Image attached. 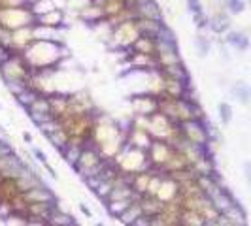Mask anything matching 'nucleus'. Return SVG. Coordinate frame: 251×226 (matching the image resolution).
Wrapping results in <instances>:
<instances>
[{"mask_svg": "<svg viewBox=\"0 0 251 226\" xmlns=\"http://www.w3.org/2000/svg\"><path fill=\"white\" fill-rule=\"evenodd\" d=\"M64 56L66 49L63 42H47V40H36L23 53V58L32 72L57 70L61 68Z\"/></svg>", "mask_w": 251, "mask_h": 226, "instance_id": "nucleus-1", "label": "nucleus"}, {"mask_svg": "<svg viewBox=\"0 0 251 226\" xmlns=\"http://www.w3.org/2000/svg\"><path fill=\"white\" fill-rule=\"evenodd\" d=\"M110 162H112V160L104 158L102 153L97 149V145H95L93 141H89V143L84 147V153L80 156V162L76 164L74 171H76L84 181H87V179L98 175V173L106 168Z\"/></svg>", "mask_w": 251, "mask_h": 226, "instance_id": "nucleus-2", "label": "nucleus"}, {"mask_svg": "<svg viewBox=\"0 0 251 226\" xmlns=\"http://www.w3.org/2000/svg\"><path fill=\"white\" fill-rule=\"evenodd\" d=\"M32 25H34V15L28 10V6L0 10V27L10 30V32L25 27H32Z\"/></svg>", "mask_w": 251, "mask_h": 226, "instance_id": "nucleus-3", "label": "nucleus"}, {"mask_svg": "<svg viewBox=\"0 0 251 226\" xmlns=\"http://www.w3.org/2000/svg\"><path fill=\"white\" fill-rule=\"evenodd\" d=\"M180 132H182V138L189 143H195V145H202L206 147L208 145V119H198V121H187L180 125Z\"/></svg>", "mask_w": 251, "mask_h": 226, "instance_id": "nucleus-4", "label": "nucleus"}, {"mask_svg": "<svg viewBox=\"0 0 251 226\" xmlns=\"http://www.w3.org/2000/svg\"><path fill=\"white\" fill-rule=\"evenodd\" d=\"M30 168L23 160V156H19L17 153L0 158V179H19Z\"/></svg>", "mask_w": 251, "mask_h": 226, "instance_id": "nucleus-5", "label": "nucleus"}, {"mask_svg": "<svg viewBox=\"0 0 251 226\" xmlns=\"http://www.w3.org/2000/svg\"><path fill=\"white\" fill-rule=\"evenodd\" d=\"M130 104H132L134 117H151L159 112V98L153 94H147V93L130 96Z\"/></svg>", "mask_w": 251, "mask_h": 226, "instance_id": "nucleus-6", "label": "nucleus"}, {"mask_svg": "<svg viewBox=\"0 0 251 226\" xmlns=\"http://www.w3.org/2000/svg\"><path fill=\"white\" fill-rule=\"evenodd\" d=\"M134 19H149V21H165L163 15V8L155 2V0H147V2H140L130 6Z\"/></svg>", "mask_w": 251, "mask_h": 226, "instance_id": "nucleus-7", "label": "nucleus"}, {"mask_svg": "<svg viewBox=\"0 0 251 226\" xmlns=\"http://www.w3.org/2000/svg\"><path fill=\"white\" fill-rule=\"evenodd\" d=\"M208 200L211 202V206L221 213V215H223L225 211H229L234 204H238V200L234 198V194H232L225 185L217 187V188H215V190L208 196Z\"/></svg>", "mask_w": 251, "mask_h": 226, "instance_id": "nucleus-8", "label": "nucleus"}, {"mask_svg": "<svg viewBox=\"0 0 251 226\" xmlns=\"http://www.w3.org/2000/svg\"><path fill=\"white\" fill-rule=\"evenodd\" d=\"M157 74L161 75V77H165V79H172V81H180L183 85H189L191 87V74L189 70L185 68V64L182 62H178V64H168V66H161Z\"/></svg>", "mask_w": 251, "mask_h": 226, "instance_id": "nucleus-9", "label": "nucleus"}, {"mask_svg": "<svg viewBox=\"0 0 251 226\" xmlns=\"http://www.w3.org/2000/svg\"><path fill=\"white\" fill-rule=\"evenodd\" d=\"M34 25L43 28H53V30L68 28V25H66V12L64 10H53L49 14L34 17Z\"/></svg>", "mask_w": 251, "mask_h": 226, "instance_id": "nucleus-10", "label": "nucleus"}, {"mask_svg": "<svg viewBox=\"0 0 251 226\" xmlns=\"http://www.w3.org/2000/svg\"><path fill=\"white\" fill-rule=\"evenodd\" d=\"M23 198L27 200V204H57L59 202V198L53 192V188L47 183L40 185V187H36V188L25 192Z\"/></svg>", "mask_w": 251, "mask_h": 226, "instance_id": "nucleus-11", "label": "nucleus"}, {"mask_svg": "<svg viewBox=\"0 0 251 226\" xmlns=\"http://www.w3.org/2000/svg\"><path fill=\"white\" fill-rule=\"evenodd\" d=\"M136 28H138L140 36H147V38H153L157 40L163 32V28L167 27L165 21H149V19H134Z\"/></svg>", "mask_w": 251, "mask_h": 226, "instance_id": "nucleus-12", "label": "nucleus"}, {"mask_svg": "<svg viewBox=\"0 0 251 226\" xmlns=\"http://www.w3.org/2000/svg\"><path fill=\"white\" fill-rule=\"evenodd\" d=\"M209 30L213 34H227L230 30V17L227 10H217L213 15H209Z\"/></svg>", "mask_w": 251, "mask_h": 226, "instance_id": "nucleus-13", "label": "nucleus"}, {"mask_svg": "<svg viewBox=\"0 0 251 226\" xmlns=\"http://www.w3.org/2000/svg\"><path fill=\"white\" fill-rule=\"evenodd\" d=\"M225 42L229 43L232 49L240 51V53L248 51V49H250V45H251L248 34H246V32H242V30H229V32L225 34Z\"/></svg>", "mask_w": 251, "mask_h": 226, "instance_id": "nucleus-14", "label": "nucleus"}, {"mask_svg": "<svg viewBox=\"0 0 251 226\" xmlns=\"http://www.w3.org/2000/svg\"><path fill=\"white\" fill-rule=\"evenodd\" d=\"M140 206H142V211L146 217H159L165 211V204L157 198H149V196H142L140 198Z\"/></svg>", "mask_w": 251, "mask_h": 226, "instance_id": "nucleus-15", "label": "nucleus"}, {"mask_svg": "<svg viewBox=\"0 0 251 226\" xmlns=\"http://www.w3.org/2000/svg\"><path fill=\"white\" fill-rule=\"evenodd\" d=\"M130 53H140V55H155L157 56V40L147 38V36H140L136 42L132 43Z\"/></svg>", "mask_w": 251, "mask_h": 226, "instance_id": "nucleus-16", "label": "nucleus"}, {"mask_svg": "<svg viewBox=\"0 0 251 226\" xmlns=\"http://www.w3.org/2000/svg\"><path fill=\"white\" fill-rule=\"evenodd\" d=\"M223 217L232 226H248V213H246V209L242 207V204H240V202L234 204L229 211H225Z\"/></svg>", "mask_w": 251, "mask_h": 226, "instance_id": "nucleus-17", "label": "nucleus"}, {"mask_svg": "<svg viewBox=\"0 0 251 226\" xmlns=\"http://www.w3.org/2000/svg\"><path fill=\"white\" fill-rule=\"evenodd\" d=\"M230 94L236 98V102H240L242 106H250L251 104V87L244 81H236L230 87Z\"/></svg>", "mask_w": 251, "mask_h": 226, "instance_id": "nucleus-18", "label": "nucleus"}, {"mask_svg": "<svg viewBox=\"0 0 251 226\" xmlns=\"http://www.w3.org/2000/svg\"><path fill=\"white\" fill-rule=\"evenodd\" d=\"M84 153V147L82 145H74V143H68L63 151H61V156H63V160L68 164L70 168L74 170L76 168V164L80 162V156Z\"/></svg>", "mask_w": 251, "mask_h": 226, "instance_id": "nucleus-19", "label": "nucleus"}, {"mask_svg": "<svg viewBox=\"0 0 251 226\" xmlns=\"http://www.w3.org/2000/svg\"><path fill=\"white\" fill-rule=\"evenodd\" d=\"M138 200V198H136ZM134 204V200H117V202H106L104 204V209L106 213L112 217V219H119L123 213Z\"/></svg>", "mask_w": 251, "mask_h": 226, "instance_id": "nucleus-20", "label": "nucleus"}, {"mask_svg": "<svg viewBox=\"0 0 251 226\" xmlns=\"http://www.w3.org/2000/svg\"><path fill=\"white\" fill-rule=\"evenodd\" d=\"M142 215H144V211H142V206H140V198H138V200H134V204H132L117 221L123 226H134V223L138 221Z\"/></svg>", "mask_w": 251, "mask_h": 226, "instance_id": "nucleus-21", "label": "nucleus"}, {"mask_svg": "<svg viewBox=\"0 0 251 226\" xmlns=\"http://www.w3.org/2000/svg\"><path fill=\"white\" fill-rule=\"evenodd\" d=\"M74 223H78V221H76L68 211L57 207L55 211L51 213V217L45 221V226H70V225H74Z\"/></svg>", "mask_w": 251, "mask_h": 226, "instance_id": "nucleus-22", "label": "nucleus"}, {"mask_svg": "<svg viewBox=\"0 0 251 226\" xmlns=\"http://www.w3.org/2000/svg\"><path fill=\"white\" fill-rule=\"evenodd\" d=\"M47 141H49V143L55 147L57 153L61 155V151H63V149H64V147L70 143V136H68V132L64 130V127L61 125V127L57 128L53 134H49V136H47Z\"/></svg>", "mask_w": 251, "mask_h": 226, "instance_id": "nucleus-23", "label": "nucleus"}, {"mask_svg": "<svg viewBox=\"0 0 251 226\" xmlns=\"http://www.w3.org/2000/svg\"><path fill=\"white\" fill-rule=\"evenodd\" d=\"M180 226H206V221L200 213L189 211V209H182V217H180Z\"/></svg>", "mask_w": 251, "mask_h": 226, "instance_id": "nucleus-24", "label": "nucleus"}, {"mask_svg": "<svg viewBox=\"0 0 251 226\" xmlns=\"http://www.w3.org/2000/svg\"><path fill=\"white\" fill-rule=\"evenodd\" d=\"M193 45H195L196 53H198L200 58L208 56L209 51H211V40H209L206 34H202V32H198L195 38H193Z\"/></svg>", "mask_w": 251, "mask_h": 226, "instance_id": "nucleus-25", "label": "nucleus"}, {"mask_svg": "<svg viewBox=\"0 0 251 226\" xmlns=\"http://www.w3.org/2000/svg\"><path fill=\"white\" fill-rule=\"evenodd\" d=\"M28 10L32 12V15H34V17H40V15L49 14V12L59 10V8L55 6V2H53V0H40V2L30 4V6H28Z\"/></svg>", "mask_w": 251, "mask_h": 226, "instance_id": "nucleus-26", "label": "nucleus"}, {"mask_svg": "<svg viewBox=\"0 0 251 226\" xmlns=\"http://www.w3.org/2000/svg\"><path fill=\"white\" fill-rule=\"evenodd\" d=\"M217 113H219V121H221V125H230V121H232V106L229 104V102H219L217 104Z\"/></svg>", "mask_w": 251, "mask_h": 226, "instance_id": "nucleus-27", "label": "nucleus"}, {"mask_svg": "<svg viewBox=\"0 0 251 226\" xmlns=\"http://www.w3.org/2000/svg\"><path fill=\"white\" fill-rule=\"evenodd\" d=\"M225 10L230 15H240L246 10V0H225Z\"/></svg>", "mask_w": 251, "mask_h": 226, "instance_id": "nucleus-28", "label": "nucleus"}, {"mask_svg": "<svg viewBox=\"0 0 251 226\" xmlns=\"http://www.w3.org/2000/svg\"><path fill=\"white\" fill-rule=\"evenodd\" d=\"M193 23H195V28L198 30V32H204V30H209V15L206 14V12L193 15Z\"/></svg>", "mask_w": 251, "mask_h": 226, "instance_id": "nucleus-29", "label": "nucleus"}, {"mask_svg": "<svg viewBox=\"0 0 251 226\" xmlns=\"http://www.w3.org/2000/svg\"><path fill=\"white\" fill-rule=\"evenodd\" d=\"M185 6H187V12L191 15L202 14L204 12V4L202 0H185Z\"/></svg>", "mask_w": 251, "mask_h": 226, "instance_id": "nucleus-30", "label": "nucleus"}, {"mask_svg": "<svg viewBox=\"0 0 251 226\" xmlns=\"http://www.w3.org/2000/svg\"><path fill=\"white\" fill-rule=\"evenodd\" d=\"M30 155L34 156V158H36V162H38V164H42V166L49 162V160H47V155L43 153L40 147H32V149H30Z\"/></svg>", "mask_w": 251, "mask_h": 226, "instance_id": "nucleus-31", "label": "nucleus"}, {"mask_svg": "<svg viewBox=\"0 0 251 226\" xmlns=\"http://www.w3.org/2000/svg\"><path fill=\"white\" fill-rule=\"evenodd\" d=\"M12 153H15L14 147H12V145H10V143H8L6 140H2V138H0V158L12 155Z\"/></svg>", "mask_w": 251, "mask_h": 226, "instance_id": "nucleus-32", "label": "nucleus"}, {"mask_svg": "<svg viewBox=\"0 0 251 226\" xmlns=\"http://www.w3.org/2000/svg\"><path fill=\"white\" fill-rule=\"evenodd\" d=\"M78 207H80V211H82V215H84L85 219H93V217H95L93 209H91V207H89L85 202H80V204H78Z\"/></svg>", "mask_w": 251, "mask_h": 226, "instance_id": "nucleus-33", "label": "nucleus"}, {"mask_svg": "<svg viewBox=\"0 0 251 226\" xmlns=\"http://www.w3.org/2000/svg\"><path fill=\"white\" fill-rule=\"evenodd\" d=\"M244 171H246V179H248V183H250V187H251V162L250 160L244 162Z\"/></svg>", "mask_w": 251, "mask_h": 226, "instance_id": "nucleus-34", "label": "nucleus"}, {"mask_svg": "<svg viewBox=\"0 0 251 226\" xmlns=\"http://www.w3.org/2000/svg\"><path fill=\"white\" fill-rule=\"evenodd\" d=\"M21 136H23V141H25L27 145H32V143H34V138H32V134H30V132H27V130H25Z\"/></svg>", "mask_w": 251, "mask_h": 226, "instance_id": "nucleus-35", "label": "nucleus"}, {"mask_svg": "<svg viewBox=\"0 0 251 226\" xmlns=\"http://www.w3.org/2000/svg\"><path fill=\"white\" fill-rule=\"evenodd\" d=\"M95 226H106V225H104V223H97Z\"/></svg>", "mask_w": 251, "mask_h": 226, "instance_id": "nucleus-36", "label": "nucleus"}, {"mask_svg": "<svg viewBox=\"0 0 251 226\" xmlns=\"http://www.w3.org/2000/svg\"><path fill=\"white\" fill-rule=\"evenodd\" d=\"M250 6H251V0H250Z\"/></svg>", "mask_w": 251, "mask_h": 226, "instance_id": "nucleus-37", "label": "nucleus"}, {"mask_svg": "<svg viewBox=\"0 0 251 226\" xmlns=\"http://www.w3.org/2000/svg\"><path fill=\"white\" fill-rule=\"evenodd\" d=\"M223 2H225V0H223Z\"/></svg>", "mask_w": 251, "mask_h": 226, "instance_id": "nucleus-38", "label": "nucleus"}]
</instances>
